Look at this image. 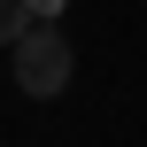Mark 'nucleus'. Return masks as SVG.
<instances>
[{"label":"nucleus","mask_w":147,"mask_h":147,"mask_svg":"<svg viewBox=\"0 0 147 147\" xmlns=\"http://www.w3.org/2000/svg\"><path fill=\"white\" fill-rule=\"evenodd\" d=\"M70 39L54 31V16H31L23 31H16V85L31 93V101H54L62 85H70Z\"/></svg>","instance_id":"1"},{"label":"nucleus","mask_w":147,"mask_h":147,"mask_svg":"<svg viewBox=\"0 0 147 147\" xmlns=\"http://www.w3.org/2000/svg\"><path fill=\"white\" fill-rule=\"evenodd\" d=\"M23 23H31V8H23V0H0V47H16Z\"/></svg>","instance_id":"2"},{"label":"nucleus","mask_w":147,"mask_h":147,"mask_svg":"<svg viewBox=\"0 0 147 147\" xmlns=\"http://www.w3.org/2000/svg\"><path fill=\"white\" fill-rule=\"evenodd\" d=\"M23 8H31V16H54V8H70V0H23Z\"/></svg>","instance_id":"3"}]
</instances>
